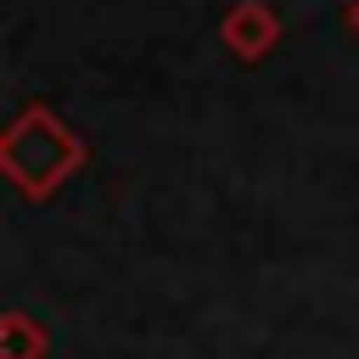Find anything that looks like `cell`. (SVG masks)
<instances>
[{
  "mask_svg": "<svg viewBox=\"0 0 359 359\" xmlns=\"http://www.w3.org/2000/svg\"><path fill=\"white\" fill-rule=\"evenodd\" d=\"M342 22H348V34L359 39V0H348V6H342Z\"/></svg>",
  "mask_w": 359,
  "mask_h": 359,
  "instance_id": "277c9868",
  "label": "cell"
},
{
  "mask_svg": "<svg viewBox=\"0 0 359 359\" xmlns=\"http://www.w3.org/2000/svg\"><path fill=\"white\" fill-rule=\"evenodd\" d=\"M50 337L28 309H6L0 314V359H45Z\"/></svg>",
  "mask_w": 359,
  "mask_h": 359,
  "instance_id": "3957f363",
  "label": "cell"
},
{
  "mask_svg": "<svg viewBox=\"0 0 359 359\" xmlns=\"http://www.w3.org/2000/svg\"><path fill=\"white\" fill-rule=\"evenodd\" d=\"M84 157H90V146L79 140V129H67L62 112H50L45 101H28L0 135V174L22 202L56 196L84 168Z\"/></svg>",
  "mask_w": 359,
  "mask_h": 359,
  "instance_id": "6da1fadb",
  "label": "cell"
},
{
  "mask_svg": "<svg viewBox=\"0 0 359 359\" xmlns=\"http://www.w3.org/2000/svg\"><path fill=\"white\" fill-rule=\"evenodd\" d=\"M219 39L236 62H264L275 45H280V17L264 6V0H236L219 22Z\"/></svg>",
  "mask_w": 359,
  "mask_h": 359,
  "instance_id": "7a4b0ae2",
  "label": "cell"
}]
</instances>
